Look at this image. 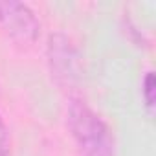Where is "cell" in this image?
<instances>
[{"mask_svg":"<svg viewBox=\"0 0 156 156\" xmlns=\"http://www.w3.org/2000/svg\"><path fill=\"white\" fill-rule=\"evenodd\" d=\"M66 121L83 156H114V136L110 127L88 107L85 99H70Z\"/></svg>","mask_w":156,"mask_h":156,"instance_id":"cell-1","label":"cell"},{"mask_svg":"<svg viewBox=\"0 0 156 156\" xmlns=\"http://www.w3.org/2000/svg\"><path fill=\"white\" fill-rule=\"evenodd\" d=\"M48 62L53 77L64 87L79 83L83 64L75 44L64 33H53L48 39Z\"/></svg>","mask_w":156,"mask_h":156,"instance_id":"cell-2","label":"cell"},{"mask_svg":"<svg viewBox=\"0 0 156 156\" xmlns=\"http://www.w3.org/2000/svg\"><path fill=\"white\" fill-rule=\"evenodd\" d=\"M0 24L15 41L22 44L37 41L41 33V22L31 8L15 0L0 2Z\"/></svg>","mask_w":156,"mask_h":156,"instance_id":"cell-3","label":"cell"},{"mask_svg":"<svg viewBox=\"0 0 156 156\" xmlns=\"http://www.w3.org/2000/svg\"><path fill=\"white\" fill-rule=\"evenodd\" d=\"M0 156H11L9 132H8V127L2 118H0Z\"/></svg>","mask_w":156,"mask_h":156,"instance_id":"cell-4","label":"cell"},{"mask_svg":"<svg viewBox=\"0 0 156 156\" xmlns=\"http://www.w3.org/2000/svg\"><path fill=\"white\" fill-rule=\"evenodd\" d=\"M152 94H154V75H152V72H147L145 79H143V96H145V103L149 108H152V105H154Z\"/></svg>","mask_w":156,"mask_h":156,"instance_id":"cell-5","label":"cell"}]
</instances>
